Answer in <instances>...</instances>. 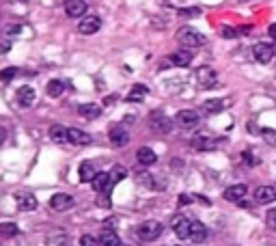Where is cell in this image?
<instances>
[{
  "mask_svg": "<svg viewBox=\"0 0 276 246\" xmlns=\"http://www.w3.org/2000/svg\"><path fill=\"white\" fill-rule=\"evenodd\" d=\"M190 240H192L194 244H201L207 240V227H205L203 223H199V220H192V227H190Z\"/></svg>",
  "mask_w": 276,
  "mask_h": 246,
  "instance_id": "obj_17",
  "label": "cell"
},
{
  "mask_svg": "<svg viewBox=\"0 0 276 246\" xmlns=\"http://www.w3.org/2000/svg\"><path fill=\"white\" fill-rule=\"evenodd\" d=\"M265 225L270 229H276V209H270L268 216H265Z\"/></svg>",
  "mask_w": 276,
  "mask_h": 246,
  "instance_id": "obj_35",
  "label": "cell"
},
{
  "mask_svg": "<svg viewBox=\"0 0 276 246\" xmlns=\"http://www.w3.org/2000/svg\"><path fill=\"white\" fill-rule=\"evenodd\" d=\"M253 54L261 65H268L274 57V46H270V43H257V46L253 48Z\"/></svg>",
  "mask_w": 276,
  "mask_h": 246,
  "instance_id": "obj_12",
  "label": "cell"
},
{
  "mask_svg": "<svg viewBox=\"0 0 276 246\" xmlns=\"http://www.w3.org/2000/svg\"><path fill=\"white\" fill-rule=\"evenodd\" d=\"M67 132H69V128H65V125H52V128H50V138L56 145H65V143H69Z\"/></svg>",
  "mask_w": 276,
  "mask_h": 246,
  "instance_id": "obj_21",
  "label": "cell"
},
{
  "mask_svg": "<svg viewBox=\"0 0 276 246\" xmlns=\"http://www.w3.org/2000/svg\"><path fill=\"white\" fill-rule=\"evenodd\" d=\"M138 182L145 186V188H149V190H155V182H153V177L149 173H140L138 175Z\"/></svg>",
  "mask_w": 276,
  "mask_h": 246,
  "instance_id": "obj_32",
  "label": "cell"
},
{
  "mask_svg": "<svg viewBox=\"0 0 276 246\" xmlns=\"http://www.w3.org/2000/svg\"><path fill=\"white\" fill-rule=\"evenodd\" d=\"M149 125H151V130L160 134H168L170 128H173V121L166 117L164 113H160V110H155V113L149 114Z\"/></svg>",
  "mask_w": 276,
  "mask_h": 246,
  "instance_id": "obj_4",
  "label": "cell"
},
{
  "mask_svg": "<svg viewBox=\"0 0 276 246\" xmlns=\"http://www.w3.org/2000/svg\"><path fill=\"white\" fill-rule=\"evenodd\" d=\"M216 147H218V140L212 138V136L199 134V136L192 138V149H197V151H212Z\"/></svg>",
  "mask_w": 276,
  "mask_h": 246,
  "instance_id": "obj_15",
  "label": "cell"
},
{
  "mask_svg": "<svg viewBox=\"0 0 276 246\" xmlns=\"http://www.w3.org/2000/svg\"><path fill=\"white\" fill-rule=\"evenodd\" d=\"M65 91V84L61 82V80H50L48 87H46V93L50 95V97H58Z\"/></svg>",
  "mask_w": 276,
  "mask_h": 246,
  "instance_id": "obj_28",
  "label": "cell"
},
{
  "mask_svg": "<svg viewBox=\"0 0 276 246\" xmlns=\"http://www.w3.org/2000/svg\"><path fill=\"white\" fill-rule=\"evenodd\" d=\"M69 143H74V145H91V134H87L84 130H78V128H69Z\"/></svg>",
  "mask_w": 276,
  "mask_h": 246,
  "instance_id": "obj_19",
  "label": "cell"
},
{
  "mask_svg": "<svg viewBox=\"0 0 276 246\" xmlns=\"http://www.w3.org/2000/svg\"><path fill=\"white\" fill-rule=\"evenodd\" d=\"M177 41L185 48H199V46H203L205 43V37L199 31H194V28L184 26V28H179L177 31Z\"/></svg>",
  "mask_w": 276,
  "mask_h": 246,
  "instance_id": "obj_2",
  "label": "cell"
},
{
  "mask_svg": "<svg viewBox=\"0 0 276 246\" xmlns=\"http://www.w3.org/2000/svg\"><path fill=\"white\" fill-rule=\"evenodd\" d=\"M190 201L192 199H190L188 194H182V197H179V205H185V203H190Z\"/></svg>",
  "mask_w": 276,
  "mask_h": 246,
  "instance_id": "obj_41",
  "label": "cell"
},
{
  "mask_svg": "<svg viewBox=\"0 0 276 246\" xmlns=\"http://www.w3.org/2000/svg\"><path fill=\"white\" fill-rule=\"evenodd\" d=\"M110 177H112V182H114V184L121 182V179L128 177V169L121 167V164H117V167L112 169V173H110Z\"/></svg>",
  "mask_w": 276,
  "mask_h": 246,
  "instance_id": "obj_30",
  "label": "cell"
},
{
  "mask_svg": "<svg viewBox=\"0 0 276 246\" xmlns=\"http://www.w3.org/2000/svg\"><path fill=\"white\" fill-rule=\"evenodd\" d=\"M80 246H102V244H99V240H95L93 235H82V238H80Z\"/></svg>",
  "mask_w": 276,
  "mask_h": 246,
  "instance_id": "obj_34",
  "label": "cell"
},
{
  "mask_svg": "<svg viewBox=\"0 0 276 246\" xmlns=\"http://www.w3.org/2000/svg\"><path fill=\"white\" fill-rule=\"evenodd\" d=\"M99 28H102V19L97 16H84L78 24V33L82 35H95Z\"/></svg>",
  "mask_w": 276,
  "mask_h": 246,
  "instance_id": "obj_7",
  "label": "cell"
},
{
  "mask_svg": "<svg viewBox=\"0 0 276 246\" xmlns=\"http://www.w3.org/2000/svg\"><path fill=\"white\" fill-rule=\"evenodd\" d=\"M108 138H110V145H112V147H125V145L129 143V134L125 132L121 125H114L108 132Z\"/></svg>",
  "mask_w": 276,
  "mask_h": 246,
  "instance_id": "obj_13",
  "label": "cell"
},
{
  "mask_svg": "<svg viewBox=\"0 0 276 246\" xmlns=\"http://www.w3.org/2000/svg\"><path fill=\"white\" fill-rule=\"evenodd\" d=\"M4 138H7V130H4L2 125H0V145L4 143Z\"/></svg>",
  "mask_w": 276,
  "mask_h": 246,
  "instance_id": "obj_42",
  "label": "cell"
},
{
  "mask_svg": "<svg viewBox=\"0 0 276 246\" xmlns=\"http://www.w3.org/2000/svg\"><path fill=\"white\" fill-rule=\"evenodd\" d=\"M16 76H18V67H7L0 72V80H2V82H9V80H13Z\"/></svg>",
  "mask_w": 276,
  "mask_h": 246,
  "instance_id": "obj_33",
  "label": "cell"
},
{
  "mask_svg": "<svg viewBox=\"0 0 276 246\" xmlns=\"http://www.w3.org/2000/svg\"><path fill=\"white\" fill-rule=\"evenodd\" d=\"M99 244H102V246H121V242H119V235L114 233V231H110V229L102 231V235H99Z\"/></svg>",
  "mask_w": 276,
  "mask_h": 246,
  "instance_id": "obj_25",
  "label": "cell"
},
{
  "mask_svg": "<svg viewBox=\"0 0 276 246\" xmlns=\"http://www.w3.org/2000/svg\"><path fill=\"white\" fill-rule=\"evenodd\" d=\"M246 192H248V188H246L244 184H235V186H229V188L224 190V199L239 203V201L246 197Z\"/></svg>",
  "mask_w": 276,
  "mask_h": 246,
  "instance_id": "obj_18",
  "label": "cell"
},
{
  "mask_svg": "<svg viewBox=\"0 0 276 246\" xmlns=\"http://www.w3.org/2000/svg\"><path fill=\"white\" fill-rule=\"evenodd\" d=\"M261 134H263L265 140H270V143H276V132H274V130H261Z\"/></svg>",
  "mask_w": 276,
  "mask_h": 246,
  "instance_id": "obj_38",
  "label": "cell"
},
{
  "mask_svg": "<svg viewBox=\"0 0 276 246\" xmlns=\"http://www.w3.org/2000/svg\"><path fill=\"white\" fill-rule=\"evenodd\" d=\"M220 35H222L224 39H235V37H238V31H235V28H231V26H224Z\"/></svg>",
  "mask_w": 276,
  "mask_h": 246,
  "instance_id": "obj_37",
  "label": "cell"
},
{
  "mask_svg": "<svg viewBox=\"0 0 276 246\" xmlns=\"http://www.w3.org/2000/svg\"><path fill=\"white\" fill-rule=\"evenodd\" d=\"M65 13H67L69 18H84V13H87V2H84V0H67Z\"/></svg>",
  "mask_w": 276,
  "mask_h": 246,
  "instance_id": "obj_16",
  "label": "cell"
},
{
  "mask_svg": "<svg viewBox=\"0 0 276 246\" xmlns=\"http://www.w3.org/2000/svg\"><path fill=\"white\" fill-rule=\"evenodd\" d=\"M95 177H97V173H95V167L91 162L80 164V182H93Z\"/></svg>",
  "mask_w": 276,
  "mask_h": 246,
  "instance_id": "obj_26",
  "label": "cell"
},
{
  "mask_svg": "<svg viewBox=\"0 0 276 246\" xmlns=\"http://www.w3.org/2000/svg\"><path fill=\"white\" fill-rule=\"evenodd\" d=\"M74 197L72 194H65V192H56L52 194V199H50V208L54 209V212H67V209L74 208Z\"/></svg>",
  "mask_w": 276,
  "mask_h": 246,
  "instance_id": "obj_6",
  "label": "cell"
},
{
  "mask_svg": "<svg viewBox=\"0 0 276 246\" xmlns=\"http://www.w3.org/2000/svg\"><path fill=\"white\" fill-rule=\"evenodd\" d=\"M65 242H67V238H65V233H61V231H56V233H52L48 238L50 246H65Z\"/></svg>",
  "mask_w": 276,
  "mask_h": 246,
  "instance_id": "obj_31",
  "label": "cell"
},
{
  "mask_svg": "<svg viewBox=\"0 0 276 246\" xmlns=\"http://www.w3.org/2000/svg\"><path fill=\"white\" fill-rule=\"evenodd\" d=\"M136 160L143 167H151V164H155V160H158V155H155V151L151 147H140L136 151Z\"/></svg>",
  "mask_w": 276,
  "mask_h": 246,
  "instance_id": "obj_22",
  "label": "cell"
},
{
  "mask_svg": "<svg viewBox=\"0 0 276 246\" xmlns=\"http://www.w3.org/2000/svg\"><path fill=\"white\" fill-rule=\"evenodd\" d=\"M147 87L145 84H136V87L132 89V91L128 93V102H143V97L147 95Z\"/></svg>",
  "mask_w": 276,
  "mask_h": 246,
  "instance_id": "obj_27",
  "label": "cell"
},
{
  "mask_svg": "<svg viewBox=\"0 0 276 246\" xmlns=\"http://www.w3.org/2000/svg\"><path fill=\"white\" fill-rule=\"evenodd\" d=\"M179 16H182V18H194V16H201V9H179Z\"/></svg>",
  "mask_w": 276,
  "mask_h": 246,
  "instance_id": "obj_36",
  "label": "cell"
},
{
  "mask_svg": "<svg viewBox=\"0 0 276 246\" xmlns=\"http://www.w3.org/2000/svg\"><path fill=\"white\" fill-rule=\"evenodd\" d=\"M16 205L18 209H22V212H33V209H37V197L31 192H18L16 194Z\"/></svg>",
  "mask_w": 276,
  "mask_h": 246,
  "instance_id": "obj_10",
  "label": "cell"
},
{
  "mask_svg": "<svg viewBox=\"0 0 276 246\" xmlns=\"http://www.w3.org/2000/svg\"><path fill=\"white\" fill-rule=\"evenodd\" d=\"M93 188H95V192H99V194H110V188H112V177H110V173H97V177L93 179Z\"/></svg>",
  "mask_w": 276,
  "mask_h": 246,
  "instance_id": "obj_14",
  "label": "cell"
},
{
  "mask_svg": "<svg viewBox=\"0 0 276 246\" xmlns=\"http://www.w3.org/2000/svg\"><path fill=\"white\" fill-rule=\"evenodd\" d=\"M199 121H201L199 113H197V110H190V108L179 110L177 117H175V123H177L182 130H194L199 125Z\"/></svg>",
  "mask_w": 276,
  "mask_h": 246,
  "instance_id": "obj_3",
  "label": "cell"
},
{
  "mask_svg": "<svg viewBox=\"0 0 276 246\" xmlns=\"http://www.w3.org/2000/svg\"><path fill=\"white\" fill-rule=\"evenodd\" d=\"M22 31V26H7V33L9 35H16V33H19Z\"/></svg>",
  "mask_w": 276,
  "mask_h": 246,
  "instance_id": "obj_40",
  "label": "cell"
},
{
  "mask_svg": "<svg viewBox=\"0 0 276 246\" xmlns=\"http://www.w3.org/2000/svg\"><path fill=\"white\" fill-rule=\"evenodd\" d=\"M16 102L22 108H31L33 104L37 102V93H35L33 87H22V89H18V93H16Z\"/></svg>",
  "mask_w": 276,
  "mask_h": 246,
  "instance_id": "obj_9",
  "label": "cell"
},
{
  "mask_svg": "<svg viewBox=\"0 0 276 246\" xmlns=\"http://www.w3.org/2000/svg\"><path fill=\"white\" fill-rule=\"evenodd\" d=\"M197 82H199V87L201 89H214V87H218V76H216V72L212 67H199V72H197Z\"/></svg>",
  "mask_w": 276,
  "mask_h": 246,
  "instance_id": "obj_5",
  "label": "cell"
},
{
  "mask_svg": "<svg viewBox=\"0 0 276 246\" xmlns=\"http://www.w3.org/2000/svg\"><path fill=\"white\" fill-rule=\"evenodd\" d=\"M224 106H227V99H207V102H203V113L216 114V113H220Z\"/></svg>",
  "mask_w": 276,
  "mask_h": 246,
  "instance_id": "obj_24",
  "label": "cell"
},
{
  "mask_svg": "<svg viewBox=\"0 0 276 246\" xmlns=\"http://www.w3.org/2000/svg\"><path fill=\"white\" fill-rule=\"evenodd\" d=\"M18 233H19V229L16 223H0V235L2 238H13Z\"/></svg>",
  "mask_w": 276,
  "mask_h": 246,
  "instance_id": "obj_29",
  "label": "cell"
},
{
  "mask_svg": "<svg viewBox=\"0 0 276 246\" xmlns=\"http://www.w3.org/2000/svg\"><path fill=\"white\" fill-rule=\"evenodd\" d=\"M255 201L261 205H268V203H274L276 201V188L274 186H259L255 190Z\"/></svg>",
  "mask_w": 276,
  "mask_h": 246,
  "instance_id": "obj_11",
  "label": "cell"
},
{
  "mask_svg": "<svg viewBox=\"0 0 276 246\" xmlns=\"http://www.w3.org/2000/svg\"><path fill=\"white\" fill-rule=\"evenodd\" d=\"M78 114L84 119H97L102 114V108L97 104H82V106H78Z\"/></svg>",
  "mask_w": 276,
  "mask_h": 246,
  "instance_id": "obj_23",
  "label": "cell"
},
{
  "mask_svg": "<svg viewBox=\"0 0 276 246\" xmlns=\"http://www.w3.org/2000/svg\"><path fill=\"white\" fill-rule=\"evenodd\" d=\"M170 227H173V231L177 233V238L182 240H190V227H192V223H190L185 216H175L173 223H170Z\"/></svg>",
  "mask_w": 276,
  "mask_h": 246,
  "instance_id": "obj_8",
  "label": "cell"
},
{
  "mask_svg": "<svg viewBox=\"0 0 276 246\" xmlns=\"http://www.w3.org/2000/svg\"><path fill=\"white\" fill-rule=\"evenodd\" d=\"M162 231H164L162 223H158V220H145V223L138 225L136 235L143 242H153V240H158L162 235Z\"/></svg>",
  "mask_w": 276,
  "mask_h": 246,
  "instance_id": "obj_1",
  "label": "cell"
},
{
  "mask_svg": "<svg viewBox=\"0 0 276 246\" xmlns=\"http://www.w3.org/2000/svg\"><path fill=\"white\" fill-rule=\"evenodd\" d=\"M242 158H244V162L248 164V167H253V164L257 162V160L253 158V153H250V151H244V153H242Z\"/></svg>",
  "mask_w": 276,
  "mask_h": 246,
  "instance_id": "obj_39",
  "label": "cell"
},
{
  "mask_svg": "<svg viewBox=\"0 0 276 246\" xmlns=\"http://www.w3.org/2000/svg\"><path fill=\"white\" fill-rule=\"evenodd\" d=\"M274 54H276V46H274Z\"/></svg>",
  "mask_w": 276,
  "mask_h": 246,
  "instance_id": "obj_44",
  "label": "cell"
},
{
  "mask_svg": "<svg viewBox=\"0 0 276 246\" xmlns=\"http://www.w3.org/2000/svg\"><path fill=\"white\" fill-rule=\"evenodd\" d=\"M170 63H173L175 67H188V65L192 63V52H190V50H177V52L170 54Z\"/></svg>",
  "mask_w": 276,
  "mask_h": 246,
  "instance_id": "obj_20",
  "label": "cell"
},
{
  "mask_svg": "<svg viewBox=\"0 0 276 246\" xmlns=\"http://www.w3.org/2000/svg\"><path fill=\"white\" fill-rule=\"evenodd\" d=\"M270 37H272V39H276V24H272V26H270Z\"/></svg>",
  "mask_w": 276,
  "mask_h": 246,
  "instance_id": "obj_43",
  "label": "cell"
},
{
  "mask_svg": "<svg viewBox=\"0 0 276 246\" xmlns=\"http://www.w3.org/2000/svg\"><path fill=\"white\" fill-rule=\"evenodd\" d=\"M121 246H128V244H121Z\"/></svg>",
  "mask_w": 276,
  "mask_h": 246,
  "instance_id": "obj_45",
  "label": "cell"
}]
</instances>
